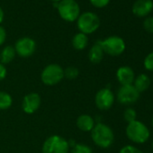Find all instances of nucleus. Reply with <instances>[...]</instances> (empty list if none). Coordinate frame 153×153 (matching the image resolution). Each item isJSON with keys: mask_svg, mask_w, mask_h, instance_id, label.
<instances>
[{"mask_svg": "<svg viewBox=\"0 0 153 153\" xmlns=\"http://www.w3.org/2000/svg\"><path fill=\"white\" fill-rule=\"evenodd\" d=\"M90 132L93 142L99 148L107 149L114 141V133L112 128L101 122L97 123Z\"/></svg>", "mask_w": 153, "mask_h": 153, "instance_id": "nucleus-1", "label": "nucleus"}, {"mask_svg": "<svg viewBox=\"0 0 153 153\" xmlns=\"http://www.w3.org/2000/svg\"><path fill=\"white\" fill-rule=\"evenodd\" d=\"M125 133L127 138L135 144H143L147 142L150 136L148 126L139 120L129 123L126 126Z\"/></svg>", "mask_w": 153, "mask_h": 153, "instance_id": "nucleus-2", "label": "nucleus"}, {"mask_svg": "<svg viewBox=\"0 0 153 153\" xmlns=\"http://www.w3.org/2000/svg\"><path fill=\"white\" fill-rule=\"evenodd\" d=\"M57 10L60 18L68 23L76 21L80 16V7L76 0H61Z\"/></svg>", "mask_w": 153, "mask_h": 153, "instance_id": "nucleus-3", "label": "nucleus"}, {"mask_svg": "<svg viewBox=\"0 0 153 153\" xmlns=\"http://www.w3.org/2000/svg\"><path fill=\"white\" fill-rule=\"evenodd\" d=\"M100 24L101 22L99 16L92 12H85L80 14L76 20V26L79 30V33H85L87 35L97 31Z\"/></svg>", "mask_w": 153, "mask_h": 153, "instance_id": "nucleus-4", "label": "nucleus"}, {"mask_svg": "<svg viewBox=\"0 0 153 153\" xmlns=\"http://www.w3.org/2000/svg\"><path fill=\"white\" fill-rule=\"evenodd\" d=\"M64 79V69L56 63L47 65L41 73V80L46 86H55Z\"/></svg>", "mask_w": 153, "mask_h": 153, "instance_id": "nucleus-5", "label": "nucleus"}, {"mask_svg": "<svg viewBox=\"0 0 153 153\" xmlns=\"http://www.w3.org/2000/svg\"><path fill=\"white\" fill-rule=\"evenodd\" d=\"M98 42L104 52L113 57L120 56L124 52L126 49L125 42L120 36L113 35L105 38L103 41H98Z\"/></svg>", "mask_w": 153, "mask_h": 153, "instance_id": "nucleus-6", "label": "nucleus"}, {"mask_svg": "<svg viewBox=\"0 0 153 153\" xmlns=\"http://www.w3.org/2000/svg\"><path fill=\"white\" fill-rule=\"evenodd\" d=\"M69 146L68 140L59 135L48 137L42 148V153H68Z\"/></svg>", "mask_w": 153, "mask_h": 153, "instance_id": "nucleus-7", "label": "nucleus"}, {"mask_svg": "<svg viewBox=\"0 0 153 153\" xmlns=\"http://www.w3.org/2000/svg\"><path fill=\"white\" fill-rule=\"evenodd\" d=\"M140 93L134 88L133 85L121 86L116 95L117 101L124 105L135 104L140 99Z\"/></svg>", "mask_w": 153, "mask_h": 153, "instance_id": "nucleus-8", "label": "nucleus"}, {"mask_svg": "<svg viewBox=\"0 0 153 153\" xmlns=\"http://www.w3.org/2000/svg\"><path fill=\"white\" fill-rule=\"evenodd\" d=\"M114 100H115L114 94L108 88H104L99 89L95 96L96 106L101 111L109 110L113 106Z\"/></svg>", "mask_w": 153, "mask_h": 153, "instance_id": "nucleus-9", "label": "nucleus"}, {"mask_svg": "<svg viewBox=\"0 0 153 153\" xmlns=\"http://www.w3.org/2000/svg\"><path fill=\"white\" fill-rule=\"evenodd\" d=\"M14 47L18 56L21 58H28L35 52L36 42L33 38L22 37L16 41Z\"/></svg>", "mask_w": 153, "mask_h": 153, "instance_id": "nucleus-10", "label": "nucleus"}, {"mask_svg": "<svg viewBox=\"0 0 153 153\" xmlns=\"http://www.w3.org/2000/svg\"><path fill=\"white\" fill-rule=\"evenodd\" d=\"M42 99L38 93L33 92L25 95L22 102V109L27 114H34L41 106Z\"/></svg>", "mask_w": 153, "mask_h": 153, "instance_id": "nucleus-11", "label": "nucleus"}, {"mask_svg": "<svg viewBox=\"0 0 153 153\" xmlns=\"http://www.w3.org/2000/svg\"><path fill=\"white\" fill-rule=\"evenodd\" d=\"M153 10L152 0H137L132 5L131 12L137 17H146Z\"/></svg>", "mask_w": 153, "mask_h": 153, "instance_id": "nucleus-12", "label": "nucleus"}, {"mask_svg": "<svg viewBox=\"0 0 153 153\" xmlns=\"http://www.w3.org/2000/svg\"><path fill=\"white\" fill-rule=\"evenodd\" d=\"M135 76L134 70L129 66H122L116 70V79L121 86L132 85Z\"/></svg>", "mask_w": 153, "mask_h": 153, "instance_id": "nucleus-13", "label": "nucleus"}, {"mask_svg": "<svg viewBox=\"0 0 153 153\" xmlns=\"http://www.w3.org/2000/svg\"><path fill=\"white\" fill-rule=\"evenodd\" d=\"M76 124V127L80 131L88 132L93 130L94 126L96 125V121L90 114H83L78 117Z\"/></svg>", "mask_w": 153, "mask_h": 153, "instance_id": "nucleus-14", "label": "nucleus"}, {"mask_svg": "<svg viewBox=\"0 0 153 153\" xmlns=\"http://www.w3.org/2000/svg\"><path fill=\"white\" fill-rule=\"evenodd\" d=\"M150 83H151V79L149 76L147 74L141 73L139 74L137 76H135V79L132 85L140 93H142L149 89V88L150 87Z\"/></svg>", "mask_w": 153, "mask_h": 153, "instance_id": "nucleus-15", "label": "nucleus"}, {"mask_svg": "<svg viewBox=\"0 0 153 153\" xmlns=\"http://www.w3.org/2000/svg\"><path fill=\"white\" fill-rule=\"evenodd\" d=\"M104 51L99 43V42L97 41L89 50L88 51V59L91 63L93 64H98L102 61L103 58H104Z\"/></svg>", "mask_w": 153, "mask_h": 153, "instance_id": "nucleus-16", "label": "nucleus"}, {"mask_svg": "<svg viewBox=\"0 0 153 153\" xmlns=\"http://www.w3.org/2000/svg\"><path fill=\"white\" fill-rule=\"evenodd\" d=\"M72 46L76 51H83L87 48L88 44V37L87 34L82 33H78L74 35L71 41Z\"/></svg>", "mask_w": 153, "mask_h": 153, "instance_id": "nucleus-17", "label": "nucleus"}, {"mask_svg": "<svg viewBox=\"0 0 153 153\" xmlns=\"http://www.w3.org/2000/svg\"><path fill=\"white\" fill-rule=\"evenodd\" d=\"M16 55V52L15 47L11 45H7L4 47L1 52H0V62L4 65L8 64L14 60Z\"/></svg>", "mask_w": 153, "mask_h": 153, "instance_id": "nucleus-18", "label": "nucleus"}, {"mask_svg": "<svg viewBox=\"0 0 153 153\" xmlns=\"http://www.w3.org/2000/svg\"><path fill=\"white\" fill-rule=\"evenodd\" d=\"M13 98L11 95L5 91H0V110H7L11 107Z\"/></svg>", "mask_w": 153, "mask_h": 153, "instance_id": "nucleus-19", "label": "nucleus"}, {"mask_svg": "<svg viewBox=\"0 0 153 153\" xmlns=\"http://www.w3.org/2000/svg\"><path fill=\"white\" fill-rule=\"evenodd\" d=\"M79 68L74 66L67 67L64 69V78H66L67 79H69V80L76 79L79 76Z\"/></svg>", "mask_w": 153, "mask_h": 153, "instance_id": "nucleus-20", "label": "nucleus"}, {"mask_svg": "<svg viewBox=\"0 0 153 153\" xmlns=\"http://www.w3.org/2000/svg\"><path fill=\"white\" fill-rule=\"evenodd\" d=\"M71 153H93L92 149L84 143H76L71 149Z\"/></svg>", "mask_w": 153, "mask_h": 153, "instance_id": "nucleus-21", "label": "nucleus"}, {"mask_svg": "<svg viewBox=\"0 0 153 153\" xmlns=\"http://www.w3.org/2000/svg\"><path fill=\"white\" fill-rule=\"evenodd\" d=\"M123 119L127 123L137 120V113H136V111L131 107H128L123 112Z\"/></svg>", "mask_w": 153, "mask_h": 153, "instance_id": "nucleus-22", "label": "nucleus"}, {"mask_svg": "<svg viewBox=\"0 0 153 153\" xmlns=\"http://www.w3.org/2000/svg\"><path fill=\"white\" fill-rule=\"evenodd\" d=\"M143 66L146 70L153 72V51L149 52L143 60Z\"/></svg>", "mask_w": 153, "mask_h": 153, "instance_id": "nucleus-23", "label": "nucleus"}, {"mask_svg": "<svg viewBox=\"0 0 153 153\" xmlns=\"http://www.w3.org/2000/svg\"><path fill=\"white\" fill-rule=\"evenodd\" d=\"M119 153H143V151L133 145H125L120 149Z\"/></svg>", "mask_w": 153, "mask_h": 153, "instance_id": "nucleus-24", "label": "nucleus"}, {"mask_svg": "<svg viewBox=\"0 0 153 153\" xmlns=\"http://www.w3.org/2000/svg\"><path fill=\"white\" fill-rule=\"evenodd\" d=\"M143 28L147 33H153V17H146L143 21Z\"/></svg>", "mask_w": 153, "mask_h": 153, "instance_id": "nucleus-25", "label": "nucleus"}, {"mask_svg": "<svg viewBox=\"0 0 153 153\" xmlns=\"http://www.w3.org/2000/svg\"><path fill=\"white\" fill-rule=\"evenodd\" d=\"M91 5L97 8H104L110 3V0H89Z\"/></svg>", "mask_w": 153, "mask_h": 153, "instance_id": "nucleus-26", "label": "nucleus"}, {"mask_svg": "<svg viewBox=\"0 0 153 153\" xmlns=\"http://www.w3.org/2000/svg\"><path fill=\"white\" fill-rule=\"evenodd\" d=\"M7 76V67L0 62V81L4 80Z\"/></svg>", "mask_w": 153, "mask_h": 153, "instance_id": "nucleus-27", "label": "nucleus"}, {"mask_svg": "<svg viewBox=\"0 0 153 153\" xmlns=\"http://www.w3.org/2000/svg\"><path fill=\"white\" fill-rule=\"evenodd\" d=\"M7 40V31L0 25V46H2Z\"/></svg>", "mask_w": 153, "mask_h": 153, "instance_id": "nucleus-28", "label": "nucleus"}, {"mask_svg": "<svg viewBox=\"0 0 153 153\" xmlns=\"http://www.w3.org/2000/svg\"><path fill=\"white\" fill-rule=\"evenodd\" d=\"M4 17H5V13H4V10L3 8L0 7V25L2 24V22L4 21Z\"/></svg>", "mask_w": 153, "mask_h": 153, "instance_id": "nucleus-29", "label": "nucleus"}, {"mask_svg": "<svg viewBox=\"0 0 153 153\" xmlns=\"http://www.w3.org/2000/svg\"><path fill=\"white\" fill-rule=\"evenodd\" d=\"M50 1H51L52 3H59L61 1V0H50Z\"/></svg>", "mask_w": 153, "mask_h": 153, "instance_id": "nucleus-30", "label": "nucleus"}, {"mask_svg": "<svg viewBox=\"0 0 153 153\" xmlns=\"http://www.w3.org/2000/svg\"><path fill=\"white\" fill-rule=\"evenodd\" d=\"M151 125H152V128H153V116L151 118Z\"/></svg>", "mask_w": 153, "mask_h": 153, "instance_id": "nucleus-31", "label": "nucleus"}, {"mask_svg": "<svg viewBox=\"0 0 153 153\" xmlns=\"http://www.w3.org/2000/svg\"><path fill=\"white\" fill-rule=\"evenodd\" d=\"M151 148H152V149H153V140H152V141H151Z\"/></svg>", "mask_w": 153, "mask_h": 153, "instance_id": "nucleus-32", "label": "nucleus"}, {"mask_svg": "<svg viewBox=\"0 0 153 153\" xmlns=\"http://www.w3.org/2000/svg\"><path fill=\"white\" fill-rule=\"evenodd\" d=\"M152 81H153V75H152Z\"/></svg>", "mask_w": 153, "mask_h": 153, "instance_id": "nucleus-33", "label": "nucleus"}]
</instances>
